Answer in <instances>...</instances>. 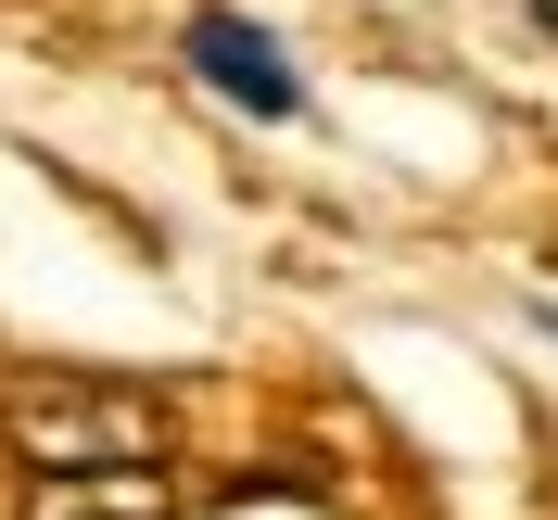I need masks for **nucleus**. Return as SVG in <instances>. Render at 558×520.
<instances>
[{"label":"nucleus","mask_w":558,"mask_h":520,"mask_svg":"<svg viewBox=\"0 0 558 520\" xmlns=\"http://www.w3.org/2000/svg\"><path fill=\"white\" fill-rule=\"evenodd\" d=\"M26 520H178L153 470H64V483H38Z\"/></svg>","instance_id":"3"},{"label":"nucleus","mask_w":558,"mask_h":520,"mask_svg":"<svg viewBox=\"0 0 558 520\" xmlns=\"http://www.w3.org/2000/svg\"><path fill=\"white\" fill-rule=\"evenodd\" d=\"M13 445H26L38 483H64V470H153V419H102V394H26Z\"/></svg>","instance_id":"1"},{"label":"nucleus","mask_w":558,"mask_h":520,"mask_svg":"<svg viewBox=\"0 0 558 520\" xmlns=\"http://www.w3.org/2000/svg\"><path fill=\"white\" fill-rule=\"evenodd\" d=\"M191 64H204L242 114H305V89H292V51H279L267 26H242V13H191Z\"/></svg>","instance_id":"2"},{"label":"nucleus","mask_w":558,"mask_h":520,"mask_svg":"<svg viewBox=\"0 0 558 520\" xmlns=\"http://www.w3.org/2000/svg\"><path fill=\"white\" fill-rule=\"evenodd\" d=\"M546 330H558V305H546Z\"/></svg>","instance_id":"4"}]
</instances>
